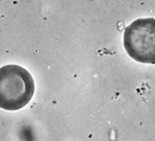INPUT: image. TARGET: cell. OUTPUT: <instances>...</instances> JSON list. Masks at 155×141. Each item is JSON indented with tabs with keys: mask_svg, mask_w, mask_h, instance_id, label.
<instances>
[{
	"mask_svg": "<svg viewBox=\"0 0 155 141\" xmlns=\"http://www.w3.org/2000/svg\"><path fill=\"white\" fill-rule=\"evenodd\" d=\"M123 43L128 55L144 64H155V18H139L125 29Z\"/></svg>",
	"mask_w": 155,
	"mask_h": 141,
	"instance_id": "obj_2",
	"label": "cell"
},
{
	"mask_svg": "<svg viewBox=\"0 0 155 141\" xmlns=\"http://www.w3.org/2000/svg\"><path fill=\"white\" fill-rule=\"evenodd\" d=\"M34 91L33 77L24 68L18 65L0 68V108L14 111L24 107Z\"/></svg>",
	"mask_w": 155,
	"mask_h": 141,
	"instance_id": "obj_1",
	"label": "cell"
}]
</instances>
